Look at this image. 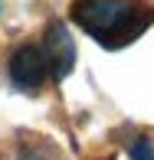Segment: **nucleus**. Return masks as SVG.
I'll return each mask as SVG.
<instances>
[{
    "label": "nucleus",
    "mask_w": 154,
    "mask_h": 160,
    "mask_svg": "<svg viewBox=\"0 0 154 160\" xmlns=\"http://www.w3.org/2000/svg\"><path fill=\"white\" fill-rule=\"evenodd\" d=\"M72 20L102 46L118 49L154 23V7L138 0H72Z\"/></svg>",
    "instance_id": "obj_1"
},
{
    "label": "nucleus",
    "mask_w": 154,
    "mask_h": 160,
    "mask_svg": "<svg viewBox=\"0 0 154 160\" xmlns=\"http://www.w3.org/2000/svg\"><path fill=\"white\" fill-rule=\"evenodd\" d=\"M49 69H46V59H43V49L40 46H20L10 59V78L17 88L23 92H36L43 82H46Z\"/></svg>",
    "instance_id": "obj_2"
},
{
    "label": "nucleus",
    "mask_w": 154,
    "mask_h": 160,
    "mask_svg": "<svg viewBox=\"0 0 154 160\" xmlns=\"http://www.w3.org/2000/svg\"><path fill=\"white\" fill-rule=\"evenodd\" d=\"M43 59H46V69L53 72L56 78H62L66 72L72 69V59H76V52H72V39H69V33H66V26H59V23L49 26Z\"/></svg>",
    "instance_id": "obj_3"
},
{
    "label": "nucleus",
    "mask_w": 154,
    "mask_h": 160,
    "mask_svg": "<svg viewBox=\"0 0 154 160\" xmlns=\"http://www.w3.org/2000/svg\"><path fill=\"white\" fill-rule=\"evenodd\" d=\"M131 160H154V147H151L148 137H138L131 144Z\"/></svg>",
    "instance_id": "obj_4"
}]
</instances>
